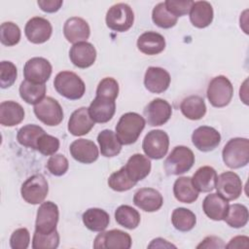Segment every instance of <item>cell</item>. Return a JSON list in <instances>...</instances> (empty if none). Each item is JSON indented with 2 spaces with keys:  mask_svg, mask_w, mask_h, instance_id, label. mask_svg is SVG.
<instances>
[{
  "mask_svg": "<svg viewBox=\"0 0 249 249\" xmlns=\"http://www.w3.org/2000/svg\"><path fill=\"white\" fill-rule=\"evenodd\" d=\"M145 124L146 121L141 115L127 112L120 118L116 125V135L123 145H130L136 142Z\"/></svg>",
  "mask_w": 249,
  "mask_h": 249,
  "instance_id": "obj_1",
  "label": "cell"
},
{
  "mask_svg": "<svg viewBox=\"0 0 249 249\" xmlns=\"http://www.w3.org/2000/svg\"><path fill=\"white\" fill-rule=\"evenodd\" d=\"M222 158L230 168H240L249 162V140L235 137L230 139L224 146Z\"/></svg>",
  "mask_w": 249,
  "mask_h": 249,
  "instance_id": "obj_2",
  "label": "cell"
},
{
  "mask_svg": "<svg viewBox=\"0 0 249 249\" xmlns=\"http://www.w3.org/2000/svg\"><path fill=\"white\" fill-rule=\"evenodd\" d=\"M53 86L60 95L70 100L80 99L86 91L84 81L76 73L71 71L57 73L53 81Z\"/></svg>",
  "mask_w": 249,
  "mask_h": 249,
  "instance_id": "obj_3",
  "label": "cell"
},
{
  "mask_svg": "<svg viewBox=\"0 0 249 249\" xmlns=\"http://www.w3.org/2000/svg\"><path fill=\"white\" fill-rule=\"evenodd\" d=\"M195 163L193 151L186 146H176L163 162L168 175H180L189 171Z\"/></svg>",
  "mask_w": 249,
  "mask_h": 249,
  "instance_id": "obj_4",
  "label": "cell"
},
{
  "mask_svg": "<svg viewBox=\"0 0 249 249\" xmlns=\"http://www.w3.org/2000/svg\"><path fill=\"white\" fill-rule=\"evenodd\" d=\"M207 98L214 107L227 106L233 95V87L231 81L223 75L213 78L207 88Z\"/></svg>",
  "mask_w": 249,
  "mask_h": 249,
  "instance_id": "obj_5",
  "label": "cell"
},
{
  "mask_svg": "<svg viewBox=\"0 0 249 249\" xmlns=\"http://www.w3.org/2000/svg\"><path fill=\"white\" fill-rule=\"evenodd\" d=\"M107 26L117 32L127 31L133 24L134 14L129 5L118 3L109 8L106 13Z\"/></svg>",
  "mask_w": 249,
  "mask_h": 249,
  "instance_id": "obj_6",
  "label": "cell"
},
{
  "mask_svg": "<svg viewBox=\"0 0 249 249\" xmlns=\"http://www.w3.org/2000/svg\"><path fill=\"white\" fill-rule=\"evenodd\" d=\"M49 193V185L42 174H35L27 178L21 185L22 198L30 204H39L44 201Z\"/></svg>",
  "mask_w": 249,
  "mask_h": 249,
  "instance_id": "obj_7",
  "label": "cell"
},
{
  "mask_svg": "<svg viewBox=\"0 0 249 249\" xmlns=\"http://www.w3.org/2000/svg\"><path fill=\"white\" fill-rule=\"evenodd\" d=\"M169 147V137L167 133L161 129H154L149 131L142 142V149L148 158L153 160L162 159Z\"/></svg>",
  "mask_w": 249,
  "mask_h": 249,
  "instance_id": "obj_8",
  "label": "cell"
},
{
  "mask_svg": "<svg viewBox=\"0 0 249 249\" xmlns=\"http://www.w3.org/2000/svg\"><path fill=\"white\" fill-rule=\"evenodd\" d=\"M34 114L39 121L49 126L58 125L63 120V110L57 100L47 96L34 106Z\"/></svg>",
  "mask_w": 249,
  "mask_h": 249,
  "instance_id": "obj_9",
  "label": "cell"
},
{
  "mask_svg": "<svg viewBox=\"0 0 249 249\" xmlns=\"http://www.w3.org/2000/svg\"><path fill=\"white\" fill-rule=\"evenodd\" d=\"M59 218L57 205L53 201L42 202L37 210L35 231L41 233H51L56 230Z\"/></svg>",
  "mask_w": 249,
  "mask_h": 249,
  "instance_id": "obj_10",
  "label": "cell"
},
{
  "mask_svg": "<svg viewBox=\"0 0 249 249\" xmlns=\"http://www.w3.org/2000/svg\"><path fill=\"white\" fill-rule=\"evenodd\" d=\"M131 247L130 235L121 230H111L100 231L93 241V248H113V249H129Z\"/></svg>",
  "mask_w": 249,
  "mask_h": 249,
  "instance_id": "obj_11",
  "label": "cell"
},
{
  "mask_svg": "<svg viewBox=\"0 0 249 249\" xmlns=\"http://www.w3.org/2000/svg\"><path fill=\"white\" fill-rule=\"evenodd\" d=\"M215 189L217 190V194L225 199L234 200L238 198L242 193V182L236 173L226 171L217 177Z\"/></svg>",
  "mask_w": 249,
  "mask_h": 249,
  "instance_id": "obj_12",
  "label": "cell"
},
{
  "mask_svg": "<svg viewBox=\"0 0 249 249\" xmlns=\"http://www.w3.org/2000/svg\"><path fill=\"white\" fill-rule=\"evenodd\" d=\"M52 64L44 57H32L28 59L23 67L25 80L35 84H45L52 75Z\"/></svg>",
  "mask_w": 249,
  "mask_h": 249,
  "instance_id": "obj_13",
  "label": "cell"
},
{
  "mask_svg": "<svg viewBox=\"0 0 249 249\" xmlns=\"http://www.w3.org/2000/svg\"><path fill=\"white\" fill-rule=\"evenodd\" d=\"M143 113L149 125L159 126L168 122L172 115V107L166 100L156 98L146 105Z\"/></svg>",
  "mask_w": 249,
  "mask_h": 249,
  "instance_id": "obj_14",
  "label": "cell"
},
{
  "mask_svg": "<svg viewBox=\"0 0 249 249\" xmlns=\"http://www.w3.org/2000/svg\"><path fill=\"white\" fill-rule=\"evenodd\" d=\"M24 33L29 42L33 44H43L51 38L53 27L47 18L34 17L26 22Z\"/></svg>",
  "mask_w": 249,
  "mask_h": 249,
  "instance_id": "obj_15",
  "label": "cell"
},
{
  "mask_svg": "<svg viewBox=\"0 0 249 249\" xmlns=\"http://www.w3.org/2000/svg\"><path fill=\"white\" fill-rule=\"evenodd\" d=\"M192 142L197 150L209 152L218 147L221 142V134L212 126L201 125L194 130Z\"/></svg>",
  "mask_w": 249,
  "mask_h": 249,
  "instance_id": "obj_16",
  "label": "cell"
},
{
  "mask_svg": "<svg viewBox=\"0 0 249 249\" xmlns=\"http://www.w3.org/2000/svg\"><path fill=\"white\" fill-rule=\"evenodd\" d=\"M71 62L79 68H88L91 66L96 59V50L91 43L79 42L73 44L69 51Z\"/></svg>",
  "mask_w": 249,
  "mask_h": 249,
  "instance_id": "obj_17",
  "label": "cell"
},
{
  "mask_svg": "<svg viewBox=\"0 0 249 249\" xmlns=\"http://www.w3.org/2000/svg\"><path fill=\"white\" fill-rule=\"evenodd\" d=\"M69 152L74 160L81 163H92L98 159V148L93 141L89 139L74 140L69 147Z\"/></svg>",
  "mask_w": 249,
  "mask_h": 249,
  "instance_id": "obj_18",
  "label": "cell"
},
{
  "mask_svg": "<svg viewBox=\"0 0 249 249\" xmlns=\"http://www.w3.org/2000/svg\"><path fill=\"white\" fill-rule=\"evenodd\" d=\"M169 73L161 67H149L144 76L145 88L153 93H161L165 91L170 85Z\"/></svg>",
  "mask_w": 249,
  "mask_h": 249,
  "instance_id": "obj_19",
  "label": "cell"
},
{
  "mask_svg": "<svg viewBox=\"0 0 249 249\" xmlns=\"http://www.w3.org/2000/svg\"><path fill=\"white\" fill-rule=\"evenodd\" d=\"M63 34L66 40L72 44L86 42L90 35V28L84 18L72 17L64 22Z\"/></svg>",
  "mask_w": 249,
  "mask_h": 249,
  "instance_id": "obj_20",
  "label": "cell"
},
{
  "mask_svg": "<svg viewBox=\"0 0 249 249\" xmlns=\"http://www.w3.org/2000/svg\"><path fill=\"white\" fill-rule=\"evenodd\" d=\"M133 203L145 212H155L162 206L163 198L156 189L142 188L134 194Z\"/></svg>",
  "mask_w": 249,
  "mask_h": 249,
  "instance_id": "obj_21",
  "label": "cell"
},
{
  "mask_svg": "<svg viewBox=\"0 0 249 249\" xmlns=\"http://www.w3.org/2000/svg\"><path fill=\"white\" fill-rule=\"evenodd\" d=\"M115 111V100L102 96H95L89 107V112L91 119L94 121V123L99 124L109 122L113 118Z\"/></svg>",
  "mask_w": 249,
  "mask_h": 249,
  "instance_id": "obj_22",
  "label": "cell"
},
{
  "mask_svg": "<svg viewBox=\"0 0 249 249\" xmlns=\"http://www.w3.org/2000/svg\"><path fill=\"white\" fill-rule=\"evenodd\" d=\"M94 125L89 108L81 107L76 109L70 116L68 121V131L74 136H82L90 131Z\"/></svg>",
  "mask_w": 249,
  "mask_h": 249,
  "instance_id": "obj_23",
  "label": "cell"
},
{
  "mask_svg": "<svg viewBox=\"0 0 249 249\" xmlns=\"http://www.w3.org/2000/svg\"><path fill=\"white\" fill-rule=\"evenodd\" d=\"M229 202L219 194L207 195L202 201V209L205 215L214 221H222L227 215Z\"/></svg>",
  "mask_w": 249,
  "mask_h": 249,
  "instance_id": "obj_24",
  "label": "cell"
},
{
  "mask_svg": "<svg viewBox=\"0 0 249 249\" xmlns=\"http://www.w3.org/2000/svg\"><path fill=\"white\" fill-rule=\"evenodd\" d=\"M124 169L129 178L137 183L149 175L151 171V161L142 154H134L127 160Z\"/></svg>",
  "mask_w": 249,
  "mask_h": 249,
  "instance_id": "obj_25",
  "label": "cell"
},
{
  "mask_svg": "<svg viewBox=\"0 0 249 249\" xmlns=\"http://www.w3.org/2000/svg\"><path fill=\"white\" fill-rule=\"evenodd\" d=\"M138 50L148 55H155L161 53L165 48L164 37L154 31H147L137 39Z\"/></svg>",
  "mask_w": 249,
  "mask_h": 249,
  "instance_id": "obj_26",
  "label": "cell"
},
{
  "mask_svg": "<svg viewBox=\"0 0 249 249\" xmlns=\"http://www.w3.org/2000/svg\"><path fill=\"white\" fill-rule=\"evenodd\" d=\"M213 8L207 1L194 2L190 10V20L197 28H205L213 20Z\"/></svg>",
  "mask_w": 249,
  "mask_h": 249,
  "instance_id": "obj_27",
  "label": "cell"
},
{
  "mask_svg": "<svg viewBox=\"0 0 249 249\" xmlns=\"http://www.w3.org/2000/svg\"><path fill=\"white\" fill-rule=\"evenodd\" d=\"M24 119V110L16 101L8 100L0 104V124L4 126H15Z\"/></svg>",
  "mask_w": 249,
  "mask_h": 249,
  "instance_id": "obj_28",
  "label": "cell"
},
{
  "mask_svg": "<svg viewBox=\"0 0 249 249\" xmlns=\"http://www.w3.org/2000/svg\"><path fill=\"white\" fill-rule=\"evenodd\" d=\"M217 177V172L213 167L204 165L195 172L192 182L198 192L209 193L215 189Z\"/></svg>",
  "mask_w": 249,
  "mask_h": 249,
  "instance_id": "obj_29",
  "label": "cell"
},
{
  "mask_svg": "<svg viewBox=\"0 0 249 249\" xmlns=\"http://www.w3.org/2000/svg\"><path fill=\"white\" fill-rule=\"evenodd\" d=\"M198 191L195 188L192 178L188 176L179 177L173 185V194L175 198L183 203H193L198 197Z\"/></svg>",
  "mask_w": 249,
  "mask_h": 249,
  "instance_id": "obj_30",
  "label": "cell"
},
{
  "mask_svg": "<svg viewBox=\"0 0 249 249\" xmlns=\"http://www.w3.org/2000/svg\"><path fill=\"white\" fill-rule=\"evenodd\" d=\"M83 223L91 231H103L110 223L109 214L100 208H89L83 213Z\"/></svg>",
  "mask_w": 249,
  "mask_h": 249,
  "instance_id": "obj_31",
  "label": "cell"
},
{
  "mask_svg": "<svg viewBox=\"0 0 249 249\" xmlns=\"http://www.w3.org/2000/svg\"><path fill=\"white\" fill-rule=\"evenodd\" d=\"M182 114L189 120H200L206 114V105L199 95H190L183 99L180 104Z\"/></svg>",
  "mask_w": 249,
  "mask_h": 249,
  "instance_id": "obj_32",
  "label": "cell"
},
{
  "mask_svg": "<svg viewBox=\"0 0 249 249\" xmlns=\"http://www.w3.org/2000/svg\"><path fill=\"white\" fill-rule=\"evenodd\" d=\"M97 142L99 144L100 153L106 158H112L120 154L122 150V143L111 129H104L97 135Z\"/></svg>",
  "mask_w": 249,
  "mask_h": 249,
  "instance_id": "obj_33",
  "label": "cell"
},
{
  "mask_svg": "<svg viewBox=\"0 0 249 249\" xmlns=\"http://www.w3.org/2000/svg\"><path fill=\"white\" fill-rule=\"evenodd\" d=\"M18 90L21 99L28 104L36 105L46 97L45 84H35L27 80H24L21 82Z\"/></svg>",
  "mask_w": 249,
  "mask_h": 249,
  "instance_id": "obj_34",
  "label": "cell"
},
{
  "mask_svg": "<svg viewBox=\"0 0 249 249\" xmlns=\"http://www.w3.org/2000/svg\"><path fill=\"white\" fill-rule=\"evenodd\" d=\"M173 227L179 231H189L196 224V217L193 211L184 207H178L173 210L171 215Z\"/></svg>",
  "mask_w": 249,
  "mask_h": 249,
  "instance_id": "obj_35",
  "label": "cell"
},
{
  "mask_svg": "<svg viewBox=\"0 0 249 249\" xmlns=\"http://www.w3.org/2000/svg\"><path fill=\"white\" fill-rule=\"evenodd\" d=\"M45 130L36 124H26L20 127L17 134V140L18 142L27 148L37 149V142L41 135H43Z\"/></svg>",
  "mask_w": 249,
  "mask_h": 249,
  "instance_id": "obj_36",
  "label": "cell"
},
{
  "mask_svg": "<svg viewBox=\"0 0 249 249\" xmlns=\"http://www.w3.org/2000/svg\"><path fill=\"white\" fill-rule=\"evenodd\" d=\"M116 222L128 230L136 229L140 223L139 212L129 205H121L115 211Z\"/></svg>",
  "mask_w": 249,
  "mask_h": 249,
  "instance_id": "obj_37",
  "label": "cell"
},
{
  "mask_svg": "<svg viewBox=\"0 0 249 249\" xmlns=\"http://www.w3.org/2000/svg\"><path fill=\"white\" fill-rule=\"evenodd\" d=\"M248 209L245 205L239 203L229 204L228 212L224 221L231 228L239 229L244 227L248 222Z\"/></svg>",
  "mask_w": 249,
  "mask_h": 249,
  "instance_id": "obj_38",
  "label": "cell"
},
{
  "mask_svg": "<svg viewBox=\"0 0 249 249\" xmlns=\"http://www.w3.org/2000/svg\"><path fill=\"white\" fill-rule=\"evenodd\" d=\"M152 19L160 28H171L177 23V18L167 11L164 2H160L154 7Z\"/></svg>",
  "mask_w": 249,
  "mask_h": 249,
  "instance_id": "obj_39",
  "label": "cell"
},
{
  "mask_svg": "<svg viewBox=\"0 0 249 249\" xmlns=\"http://www.w3.org/2000/svg\"><path fill=\"white\" fill-rule=\"evenodd\" d=\"M108 185L112 190L116 192H125L134 187L136 183L129 178L124 169V166H123L120 170L113 172L109 176Z\"/></svg>",
  "mask_w": 249,
  "mask_h": 249,
  "instance_id": "obj_40",
  "label": "cell"
},
{
  "mask_svg": "<svg viewBox=\"0 0 249 249\" xmlns=\"http://www.w3.org/2000/svg\"><path fill=\"white\" fill-rule=\"evenodd\" d=\"M59 244V234L57 231L51 233H41L34 231L32 238L33 249H55Z\"/></svg>",
  "mask_w": 249,
  "mask_h": 249,
  "instance_id": "obj_41",
  "label": "cell"
},
{
  "mask_svg": "<svg viewBox=\"0 0 249 249\" xmlns=\"http://www.w3.org/2000/svg\"><path fill=\"white\" fill-rule=\"evenodd\" d=\"M20 29L16 23L12 21H6L1 24L0 40L4 46L12 47L17 45L20 40Z\"/></svg>",
  "mask_w": 249,
  "mask_h": 249,
  "instance_id": "obj_42",
  "label": "cell"
},
{
  "mask_svg": "<svg viewBox=\"0 0 249 249\" xmlns=\"http://www.w3.org/2000/svg\"><path fill=\"white\" fill-rule=\"evenodd\" d=\"M18 70L11 61L3 60L0 63V85L2 89L10 88L17 80Z\"/></svg>",
  "mask_w": 249,
  "mask_h": 249,
  "instance_id": "obj_43",
  "label": "cell"
},
{
  "mask_svg": "<svg viewBox=\"0 0 249 249\" xmlns=\"http://www.w3.org/2000/svg\"><path fill=\"white\" fill-rule=\"evenodd\" d=\"M119 94V84L111 77L102 79L96 89V96H102L115 100Z\"/></svg>",
  "mask_w": 249,
  "mask_h": 249,
  "instance_id": "obj_44",
  "label": "cell"
},
{
  "mask_svg": "<svg viewBox=\"0 0 249 249\" xmlns=\"http://www.w3.org/2000/svg\"><path fill=\"white\" fill-rule=\"evenodd\" d=\"M59 149V140L50 134L44 133L37 142V151L44 156H53Z\"/></svg>",
  "mask_w": 249,
  "mask_h": 249,
  "instance_id": "obj_45",
  "label": "cell"
},
{
  "mask_svg": "<svg viewBox=\"0 0 249 249\" xmlns=\"http://www.w3.org/2000/svg\"><path fill=\"white\" fill-rule=\"evenodd\" d=\"M69 167L68 160L61 154L53 155L47 162V168L51 174L54 176H62L66 173Z\"/></svg>",
  "mask_w": 249,
  "mask_h": 249,
  "instance_id": "obj_46",
  "label": "cell"
},
{
  "mask_svg": "<svg viewBox=\"0 0 249 249\" xmlns=\"http://www.w3.org/2000/svg\"><path fill=\"white\" fill-rule=\"evenodd\" d=\"M167 11L176 18L182 17L190 13L194 4L192 0H166L164 1Z\"/></svg>",
  "mask_w": 249,
  "mask_h": 249,
  "instance_id": "obj_47",
  "label": "cell"
},
{
  "mask_svg": "<svg viewBox=\"0 0 249 249\" xmlns=\"http://www.w3.org/2000/svg\"><path fill=\"white\" fill-rule=\"evenodd\" d=\"M30 243V234L27 229L19 228L16 230L10 237L12 249H26Z\"/></svg>",
  "mask_w": 249,
  "mask_h": 249,
  "instance_id": "obj_48",
  "label": "cell"
},
{
  "mask_svg": "<svg viewBox=\"0 0 249 249\" xmlns=\"http://www.w3.org/2000/svg\"><path fill=\"white\" fill-rule=\"evenodd\" d=\"M37 4L43 12L55 13L60 9V7L63 4V1L62 0H39Z\"/></svg>",
  "mask_w": 249,
  "mask_h": 249,
  "instance_id": "obj_49",
  "label": "cell"
},
{
  "mask_svg": "<svg viewBox=\"0 0 249 249\" xmlns=\"http://www.w3.org/2000/svg\"><path fill=\"white\" fill-rule=\"evenodd\" d=\"M226 244L224 241L217 236H207L205 237L197 246L196 248H225Z\"/></svg>",
  "mask_w": 249,
  "mask_h": 249,
  "instance_id": "obj_50",
  "label": "cell"
},
{
  "mask_svg": "<svg viewBox=\"0 0 249 249\" xmlns=\"http://www.w3.org/2000/svg\"><path fill=\"white\" fill-rule=\"evenodd\" d=\"M249 238L245 235H237L231 238L225 248H248Z\"/></svg>",
  "mask_w": 249,
  "mask_h": 249,
  "instance_id": "obj_51",
  "label": "cell"
},
{
  "mask_svg": "<svg viewBox=\"0 0 249 249\" xmlns=\"http://www.w3.org/2000/svg\"><path fill=\"white\" fill-rule=\"evenodd\" d=\"M149 248H153V247H156V248H165V247H176L175 245L171 244V243H168L167 240L163 239V238H155L152 240V242L148 245Z\"/></svg>",
  "mask_w": 249,
  "mask_h": 249,
  "instance_id": "obj_52",
  "label": "cell"
}]
</instances>
